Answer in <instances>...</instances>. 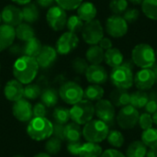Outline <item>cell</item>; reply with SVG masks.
Returning a JSON list of instances; mask_svg holds the SVG:
<instances>
[{"mask_svg":"<svg viewBox=\"0 0 157 157\" xmlns=\"http://www.w3.org/2000/svg\"><path fill=\"white\" fill-rule=\"evenodd\" d=\"M39 68L36 58L22 55L13 64V75L21 84L28 85L35 79Z\"/></svg>","mask_w":157,"mask_h":157,"instance_id":"1","label":"cell"},{"mask_svg":"<svg viewBox=\"0 0 157 157\" xmlns=\"http://www.w3.org/2000/svg\"><path fill=\"white\" fill-rule=\"evenodd\" d=\"M53 124L46 118H32L27 127L28 135L34 141H44L52 135Z\"/></svg>","mask_w":157,"mask_h":157,"instance_id":"2","label":"cell"},{"mask_svg":"<svg viewBox=\"0 0 157 157\" xmlns=\"http://www.w3.org/2000/svg\"><path fill=\"white\" fill-rule=\"evenodd\" d=\"M109 126L100 120H91L84 125L82 134L86 142L99 144L107 139Z\"/></svg>","mask_w":157,"mask_h":157,"instance_id":"3","label":"cell"},{"mask_svg":"<svg viewBox=\"0 0 157 157\" xmlns=\"http://www.w3.org/2000/svg\"><path fill=\"white\" fill-rule=\"evenodd\" d=\"M156 54L155 50L147 43H140L136 45L132 52V59L138 67L151 68L155 63Z\"/></svg>","mask_w":157,"mask_h":157,"instance_id":"4","label":"cell"},{"mask_svg":"<svg viewBox=\"0 0 157 157\" xmlns=\"http://www.w3.org/2000/svg\"><path fill=\"white\" fill-rule=\"evenodd\" d=\"M111 83L117 88L129 89L134 84V76L132 74V66L127 63H122L112 68L110 73Z\"/></svg>","mask_w":157,"mask_h":157,"instance_id":"5","label":"cell"},{"mask_svg":"<svg viewBox=\"0 0 157 157\" xmlns=\"http://www.w3.org/2000/svg\"><path fill=\"white\" fill-rule=\"evenodd\" d=\"M95 115V106L91 101L87 99H82L79 102L73 105L70 109V117L71 120L79 124L85 125L91 120Z\"/></svg>","mask_w":157,"mask_h":157,"instance_id":"6","label":"cell"},{"mask_svg":"<svg viewBox=\"0 0 157 157\" xmlns=\"http://www.w3.org/2000/svg\"><path fill=\"white\" fill-rule=\"evenodd\" d=\"M59 96L63 102L68 105H75L84 98L83 88L75 82L69 81L64 83L59 90Z\"/></svg>","mask_w":157,"mask_h":157,"instance_id":"7","label":"cell"},{"mask_svg":"<svg viewBox=\"0 0 157 157\" xmlns=\"http://www.w3.org/2000/svg\"><path fill=\"white\" fill-rule=\"evenodd\" d=\"M140 113L138 109L129 104L120 109L116 120L119 127H121V129L132 130L137 125Z\"/></svg>","mask_w":157,"mask_h":157,"instance_id":"8","label":"cell"},{"mask_svg":"<svg viewBox=\"0 0 157 157\" xmlns=\"http://www.w3.org/2000/svg\"><path fill=\"white\" fill-rule=\"evenodd\" d=\"M81 32L83 40L89 45L98 44L100 40L104 37L103 27L98 19L86 22Z\"/></svg>","mask_w":157,"mask_h":157,"instance_id":"9","label":"cell"},{"mask_svg":"<svg viewBox=\"0 0 157 157\" xmlns=\"http://www.w3.org/2000/svg\"><path fill=\"white\" fill-rule=\"evenodd\" d=\"M46 20L52 29L55 31L63 30L67 21L66 11L59 6H53L47 11Z\"/></svg>","mask_w":157,"mask_h":157,"instance_id":"10","label":"cell"},{"mask_svg":"<svg viewBox=\"0 0 157 157\" xmlns=\"http://www.w3.org/2000/svg\"><path fill=\"white\" fill-rule=\"evenodd\" d=\"M95 114L98 120L104 121L109 126L113 125L115 121V107L110 100L100 99L97 101L95 106Z\"/></svg>","mask_w":157,"mask_h":157,"instance_id":"11","label":"cell"},{"mask_svg":"<svg viewBox=\"0 0 157 157\" xmlns=\"http://www.w3.org/2000/svg\"><path fill=\"white\" fill-rule=\"evenodd\" d=\"M106 31L113 38H121L128 32V23L120 15H112L106 21Z\"/></svg>","mask_w":157,"mask_h":157,"instance_id":"12","label":"cell"},{"mask_svg":"<svg viewBox=\"0 0 157 157\" xmlns=\"http://www.w3.org/2000/svg\"><path fill=\"white\" fill-rule=\"evenodd\" d=\"M79 42V39L75 33L67 31L64 32L56 41V52L59 54L66 55L75 50Z\"/></svg>","mask_w":157,"mask_h":157,"instance_id":"13","label":"cell"},{"mask_svg":"<svg viewBox=\"0 0 157 157\" xmlns=\"http://www.w3.org/2000/svg\"><path fill=\"white\" fill-rule=\"evenodd\" d=\"M12 113L14 117L19 121H29L33 117L32 106L28 99L22 98L21 99L14 102L12 107Z\"/></svg>","mask_w":157,"mask_h":157,"instance_id":"14","label":"cell"},{"mask_svg":"<svg viewBox=\"0 0 157 157\" xmlns=\"http://www.w3.org/2000/svg\"><path fill=\"white\" fill-rule=\"evenodd\" d=\"M134 84L139 90L146 91L151 89L155 84V78L152 69L144 68L138 71L134 76Z\"/></svg>","mask_w":157,"mask_h":157,"instance_id":"15","label":"cell"},{"mask_svg":"<svg viewBox=\"0 0 157 157\" xmlns=\"http://www.w3.org/2000/svg\"><path fill=\"white\" fill-rule=\"evenodd\" d=\"M1 15H2V21H4V24L9 25L14 28L18 26L20 23H22L23 20L21 9L14 5L6 6L3 8Z\"/></svg>","mask_w":157,"mask_h":157,"instance_id":"16","label":"cell"},{"mask_svg":"<svg viewBox=\"0 0 157 157\" xmlns=\"http://www.w3.org/2000/svg\"><path fill=\"white\" fill-rule=\"evenodd\" d=\"M86 80L94 85L105 84L108 80V73L100 64H91L85 73Z\"/></svg>","mask_w":157,"mask_h":157,"instance_id":"17","label":"cell"},{"mask_svg":"<svg viewBox=\"0 0 157 157\" xmlns=\"http://www.w3.org/2000/svg\"><path fill=\"white\" fill-rule=\"evenodd\" d=\"M56 58H57L56 50L49 45H44L42 46L40 52L37 55L36 60L40 68L47 69L54 63Z\"/></svg>","mask_w":157,"mask_h":157,"instance_id":"18","label":"cell"},{"mask_svg":"<svg viewBox=\"0 0 157 157\" xmlns=\"http://www.w3.org/2000/svg\"><path fill=\"white\" fill-rule=\"evenodd\" d=\"M4 94H5L6 98L12 102H16L21 99L24 94L23 84L18 82L17 79L9 80L5 86Z\"/></svg>","mask_w":157,"mask_h":157,"instance_id":"19","label":"cell"},{"mask_svg":"<svg viewBox=\"0 0 157 157\" xmlns=\"http://www.w3.org/2000/svg\"><path fill=\"white\" fill-rule=\"evenodd\" d=\"M15 28L6 24L0 25V52L9 48L15 40Z\"/></svg>","mask_w":157,"mask_h":157,"instance_id":"20","label":"cell"},{"mask_svg":"<svg viewBox=\"0 0 157 157\" xmlns=\"http://www.w3.org/2000/svg\"><path fill=\"white\" fill-rule=\"evenodd\" d=\"M110 101L114 105V107L122 108L130 104L131 94L127 89L116 88L110 93Z\"/></svg>","mask_w":157,"mask_h":157,"instance_id":"21","label":"cell"},{"mask_svg":"<svg viewBox=\"0 0 157 157\" xmlns=\"http://www.w3.org/2000/svg\"><path fill=\"white\" fill-rule=\"evenodd\" d=\"M98 10L96 6L91 2H83L77 7V16L86 22L95 19Z\"/></svg>","mask_w":157,"mask_h":157,"instance_id":"22","label":"cell"},{"mask_svg":"<svg viewBox=\"0 0 157 157\" xmlns=\"http://www.w3.org/2000/svg\"><path fill=\"white\" fill-rule=\"evenodd\" d=\"M82 134V129L80 128V125L75 122H68L64 125V132H63V137L64 140L68 143H74V142H80Z\"/></svg>","mask_w":157,"mask_h":157,"instance_id":"23","label":"cell"},{"mask_svg":"<svg viewBox=\"0 0 157 157\" xmlns=\"http://www.w3.org/2000/svg\"><path fill=\"white\" fill-rule=\"evenodd\" d=\"M104 61L109 66H110L111 68H114V67H117V66L122 64L123 54L121 53V52L119 49L110 48L105 52Z\"/></svg>","mask_w":157,"mask_h":157,"instance_id":"24","label":"cell"},{"mask_svg":"<svg viewBox=\"0 0 157 157\" xmlns=\"http://www.w3.org/2000/svg\"><path fill=\"white\" fill-rule=\"evenodd\" d=\"M104 54L105 52L99 45H91L86 52V59L91 64H100L104 61Z\"/></svg>","mask_w":157,"mask_h":157,"instance_id":"25","label":"cell"},{"mask_svg":"<svg viewBox=\"0 0 157 157\" xmlns=\"http://www.w3.org/2000/svg\"><path fill=\"white\" fill-rule=\"evenodd\" d=\"M102 153V148L98 144L86 142L82 144L79 157H100Z\"/></svg>","mask_w":157,"mask_h":157,"instance_id":"26","label":"cell"},{"mask_svg":"<svg viewBox=\"0 0 157 157\" xmlns=\"http://www.w3.org/2000/svg\"><path fill=\"white\" fill-rule=\"evenodd\" d=\"M41 48H42V45H41L40 40L38 38L33 37L30 40H29L28 41H26V43L24 44L23 54L26 56L36 58L37 55L39 54V52H40Z\"/></svg>","mask_w":157,"mask_h":157,"instance_id":"27","label":"cell"},{"mask_svg":"<svg viewBox=\"0 0 157 157\" xmlns=\"http://www.w3.org/2000/svg\"><path fill=\"white\" fill-rule=\"evenodd\" d=\"M147 146L142 141L132 142L126 150V157H145Z\"/></svg>","mask_w":157,"mask_h":157,"instance_id":"28","label":"cell"},{"mask_svg":"<svg viewBox=\"0 0 157 157\" xmlns=\"http://www.w3.org/2000/svg\"><path fill=\"white\" fill-rule=\"evenodd\" d=\"M21 11H22L23 20H25L29 24L33 23L39 19V17H40L39 8L33 3H29L27 5H24Z\"/></svg>","mask_w":157,"mask_h":157,"instance_id":"29","label":"cell"},{"mask_svg":"<svg viewBox=\"0 0 157 157\" xmlns=\"http://www.w3.org/2000/svg\"><path fill=\"white\" fill-rule=\"evenodd\" d=\"M15 32L16 37L18 40L25 42L30 40L31 38L35 37V31L29 23H20L18 26H17Z\"/></svg>","mask_w":157,"mask_h":157,"instance_id":"30","label":"cell"},{"mask_svg":"<svg viewBox=\"0 0 157 157\" xmlns=\"http://www.w3.org/2000/svg\"><path fill=\"white\" fill-rule=\"evenodd\" d=\"M104 96V89L100 85H90L84 91V97L89 101H98Z\"/></svg>","mask_w":157,"mask_h":157,"instance_id":"31","label":"cell"},{"mask_svg":"<svg viewBox=\"0 0 157 157\" xmlns=\"http://www.w3.org/2000/svg\"><path fill=\"white\" fill-rule=\"evenodd\" d=\"M149 99V95L143 91V90H137L131 94L130 98V105L134 107L135 109H143L146 106Z\"/></svg>","mask_w":157,"mask_h":157,"instance_id":"32","label":"cell"},{"mask_svg":"<svg viewBox=\"0 0 157 157\" xmlns=\"http://www.w3.org/2000/svg\"><path fill=\"white\" fill-rule=\"evenodd\" d=\"M58 97L59 95L57 91L53 88H46L43 91H41V94H40L41 102L47 108L54 107L58 102Z\"/></svg>","mask_w":157,"mask_h":157,"instance_id":"33","label":"cell"},{"mask_svg":"<svg viewBox=\"0 0 157 157\" xmlns=\"http://www.w3.org/2000/svg\"><path fill=\"white\" fill-rule=\"evenodd\" d=\"M141 141L149 148L157 147V129L152 127L144 130L142 133Z\"/></svg>","mask_w":157,"mask_h":157,"instance_id":"34","label":"cell"},{"mask_svg":"<svg viewBox=\"0 0 157 157\" xmlns=\"http://www.w3.org/2000/svg\"><path fill=\"white\" fill-rule=\"evenodd\" d=\"M142 10L148 18L157 20V0H144Z\"/></svg>","mask_w":157,"mask_h":157,"instance_id":"35","label":"cell"},{"mask_svg":"<svg viewBox=\"0 0 157 157\" xmlns=\"http://www.w3.org/2000/svg\"><path fill=\"white\" fill-rule=\"evenodd\" d=\"M53 119L56 123L65 125L71 120L70 117V109L64 107H57L53 110Z\"/></svg>","mask_w":157,"mask_h":157,"instance_id":"36","label":"cell"},{"mask_svg":"<svg viewBox=\"0 0 157 157\" xmlns=\"http://www.w3.org/2000/svg\"><path fill=\"white\" fill-rule=\"evenodd\" d=\"M107 140L109 145H111L114 148H121L124 144V142H125L123 134L118 130L109 131L107 136Z\"/></svg>","mask_w":157,"mask_h":157,"instance_id":"37","label":"cell"},{"mask_svg":"<svg viewBox=\"0 0 157 157\" xmlns=\"http://www.w3.org/2000/svg\"><path fill=\"white\" fill-rule=\"evenodd\" d=\"M84 25H85L84 21L77 15H73V16L69 17L66 21V27H67L68 30L70 32H73L75 34L77 32L82 31Z\"/></svg>","mask_w":157,"mask_h":157,"instance_id":"38","label":"cell"},{"mask_svg":"<svg viewBox=\"0 0 157 157\" xmlns=\"http://www.w3.org/2000/svg\"><path fill=\"white\" fill-rule=\"evenodd\" d=\"M46 153L49 155H56L61 151L62 148V140L57 137L51 136L45 144Z\"/></svg>","mask_w":157,"mask_h":157,"instance_id":"39","label":"cell"},{"mask_svg":"<svg viewBox=\"0 0 157 157\" xmlns=\"http://www.w3.org/2000/svg\"><path fill=\"white\" fill-rule=\"evenodd\" d=\"M41 89L40 87L36 84H28L24 87V94L23 97L26 99H36L37 98L40 97Z\"/></svg>","mask_w":157,"mask_h":157,"instance_id":"40","label":"cell"},{"mask_svg":"<svg viewBox=\"0 0 157 157\" xmlns=\"http://www.w3.org/2000/svg\"><path fill=\"white\" fill-rule=\"evenodd\" d=\"M109 8L114 15H121L128 9V0H111Z\"/></svg>","mask_w":157,"mask_h":157,"instance_id":"41","label":"cell"},{"mask_svg":"<svg viewBox=\"0 0 157 157\" xmlns=\"http://www.w3.org/2000/svg\"><path fill=\"white\" fill-rule=\"evenodd\" d=\"M88 66L89 65H88V62L86 61V59H84L82 57H76L72 62V67L74 71L79 75L85 74Z\"/></svg>","mask_w":157,"mask_h":157,"instance_id":"42","label":"cell"},{"mask_svg":"<svg viewBox=\"0 0 157 157\" xmlns=\"http://www.w3.org/2000/svg\"><path fill=\"white\" fill-rule=\"evenodd\" d=\"M57 5L66 10L77 9V7L83 3V0H55Z\"/></svg>","mask_w":157,"mask_h":157,"instance_id":"43","label":"cell"},{"mask_svg":"<svg viewBox=\"0 0 157 157\" xmlns=\"http://www.w3.org/2000/svg\"><path fill=\"white\" fill-rule=\"evenodd\" d=\"M138 123H139L141 129H143V131L152 128L154 121H153V118H152L151 114L148 112H144V113L141 114L139 117Z\"/></svg>","mask_w":157,"mask_h":157,"instance_id":"44","label":"cell"},{"mask_svg":"<svg viewBox=\"0 0 157 157\" xmlns=\"http://www.w3.org/2000/svg\"><path fill=\"white\" fill-rule=\"evenodd\" d=\"M146 112L154 114L157 112V92H153L149 95V99L144 107Z\"/></svg>","mask_w":157,"mask_h":157,"instance_id":"45","label":"cell"},{"mask_svg":"<svg viewBox=\"0 0 157 157\" xmlns=\"http://www.w3.org/2000/svg\"><path fill=\"white\" fill-rule=\"evenodd\" d=\"M140 17V12L136 8H129L123 14V18L127 23H133L135 22Z\"/></svg>","mask_w":157,"mask_h":157,"instance_id":"46","label":"cell"},{"mask_svg":"<svg viewBox=\"0 0 157 157\" xmlns=\"http://www.w3.org/2000/svg\"><path fill=\"white\" fill-rule=\"evenodd\" d=\"M32 113H33V118H43L46 117L47 114V107L42 103H37L32 107Z\"/></svg>","mask_w":157,"mask_h":157,"instance_id":"47","label":"cell"},{"mask_svg":"<svg viewBox=\"0 0 157 157\" xmlns=\"http://www.w3.org/2000/svg\"><path fill=\"white\" fill-rule=\"evenodd\" d=\"M81 142H74V143H68L67 144V150L72 155H78L80 154V150L82 147Z\"/></svg>","mask_w":157,"mask_h":157,"instance_id":"48","label":"cell"},{"mask_svg":"<svg viewBox=\"0 0 157 157\" xmlns=\"http://www.w3.org/2000/svg\"><path fill=\"white\" fill-rule=\"evenodd\" d=\"M63 132H64V125L59 124V123H55V124L53 125L52 135H53L54 137H57V138H59L60 140L63 141V140H64Z\"/></svg>","mask_w":157,"mask_h":157,"instance_id":"49","label":"cell"},{"mask_svg":"<svg viewBox=\"0 0 157 157\" xmlns=\"http://www.w3.org/2000/svg\"><path fill=\"white\" fill-rule=\"evenodd\" d=\"M100 157H126V155L117 149H107L102 153Z\"/></svg>","mask_w":157,"mask_h":157,"instance_id":"50","label":"cell"},{"mask_svg":"<svg viewBox=\"0 0 157 157\" xmlns=\"http://www.w3.org/2000/svg\"><path fill=\"white\" fill-rule=\"evenodd\" d=\"M9 52L12 55H22L23 54V46H20L19 44H12L9 47Z\"/></svg>","mask_w":157,"mask_h":157,"instance_id":"51","label":"cell"},{"mask_svg":"<svg viewBox=\"0 0 157 157\" xmlns=\"http://www.w3.org/2000/svg\"><path fill=\"white\" fill-rule=\"evenodd\" d=\"M98 45L100 48H102L104 51H107L110 48H112V42L110 40V39L107 38V37H103L100 41L98 42Z\"/></svg>","mask_w":157,"mask_h":157,"instance_id":"52","label":"cell"},{"mask_svg":"<svg viewBox=\"0 0 157 157\" xmlns=\"http://www.w3.org/2000/svg\"><path fill=\"white\" fill-rule=\"evenodd\" d=\"M36 1L42 7H49L53 4V2H55V0H36Z\"/></svg>","mask_w":157,"mask_h":157,"instance_id":"53","label":"cell"},{"mask_svg":"<svg viewBox=\"0 0 157 157\" xmlns=\"http://www.w3.org/2000/svg\"><path fill=\"white\" fill-rule=\"evenodd\" d=\"M145 157H157V147L149 148V150H147Z\"/></svg>","mask_w":157,"mask_h":157,"instance_id":"54","label":"cell"},{"mask_svg":"<svg viewBox=\"0 0 157 157\" xmlns=\"http://www.w3.org/2000/svg\"><path fill=\"white\" fill-rule=\"evenodd\" d=\"M13 2H15L16 4H17V5H27V4H29V3H30V1L31 0H12Z\"/></svg>","mask_w":157,"mask_h":157,"instance_id":"55","label":"cell"},{"mask_svg":"<svg viewBox=\"0 0 157 157\" xmlns=\"http://www.w3.org/2000/svg\"><path fill=\"white\" fill-rule=\"evenodd\" d=\"M152 71L154 72V75H155V84H157V63H155V64L151 67Z\"/></svg>","mask_w":157,"mask_h":157,"instance_id":"56","label":"cell"},{"mask_svg":"<svg viewBox=\"0 0 157 157\" xmlns=\"http://www.w3.org/2000/svg\"><path fill=\"white\" fill-rule=\"evenodd\" d=\"M33 157H52V156H51V155H49V154H47V153H39V154H37L36 155H34Z\"/></svg>","mask_w":157,"mask_h":157,"instance_id":"57","label":"cell"},{"mask_svg":"<svg viewBox=\"0 0 157 157\" xmlns=\"http://www.w3.org/2000/svg\"><path fill=\"white\" fill-rule=\"evenodd\" d=\"M129 1L133 5H142L144 0H129Z\"/></svg>","mask_w":157,"mask_h":157,"instance_id":"58","label":"cell"},{"mask_svg":"<svg viewBox=\"0 0 157 157\" xmlns=\"http://www.w3.org/2000/svg\"><path fill=\"white\" fill-rule=\"evenodd\" d=\"M152 118H153V121H154V124H155V125L157 126V112H155V113H154V114H153Z\"/></svg>","mask_w":157,"mask_h":157,"instance_id":"59","label":"cell"},{"mask_svg":"<svg viewBox=\"0 0 157 157\" xmlns=\"http://www.w3.org/2000/svg\"><path fill=\"white\" fill-rule=\"evenodd\" d=\"M1 21H2V15H1V13H0V23H1Z\"/></svg>","mask_w":157,"mask_h":157,"instance_id":"60","label":"cell"},{"mask_svg":"<svg viewBox=\"0 0 157 157\" xmlns=\"http://www.w3.org/2000/svg\"><path fill=\"white\" fill-rule=\"evenodd\" d=\"M13 157H25V156H23V155H15V156H13Z\"/></svg>","mask_w":157,"mask_h":157,"instance_id":"61","label":"cell"},{"mask_svg":"<svg viewBox=\"0 0 157 157\" xmlns=\"http://www.w3.org/2000/svg\"><path fill=\"white\" fill-rule=\"evenodd\" d=\"M0 69H1V64H0Z\"/></svg>","mask_w":157,"mask_h":157,"instance_id":"62","label":"cell"},{"mask_svg":"<svg viewBox=\"0 0 157 157\" xmlns=\"http://www.w3.org/2000/svg\"><path fill=\"white\" fill-rule=\"evenodd\" d=\"M156 55H157V51H156Z\"/></svg>","mask_w":157,"mask_h":157,"instance_id":"63","label":"cell"}]
</instances>
